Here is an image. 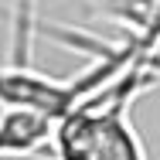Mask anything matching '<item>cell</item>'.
Listing matches in <instances>:
<instances>
[{
    "label": "cell",
    "mask_w": 160,
    "mask_h": 160,
    "mask_svg": "<svg viewBox=\"0 0 160 160\" xmlns=\"http://www.w3.org/2000/svg\"><path fill=\"white\" fill-rule=\"evenodd\" d=\"M38 0H10V65H31Z\"/></svg>",
    "instance_id": "1"
}]
</instances>
